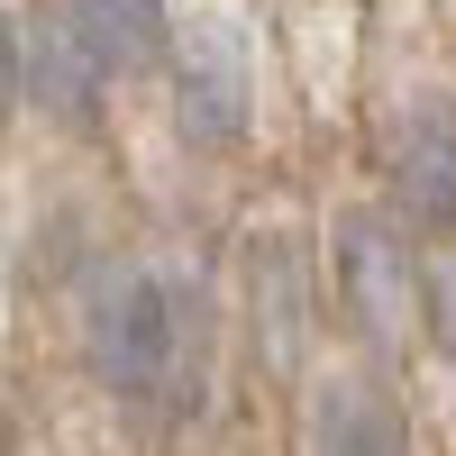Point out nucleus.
<instances>
[{
    "instance_id": "1",
    "label": "nucleus",
    "mask_w": 456,
    "mask_h": 456,
    "mask_svg": "<svg viewBox=\"0 0 456 456\" xmlns=\"http://www.w3.org/2000/svg\"><path fill=\"white\" fill-rule=\"evenodd\" d=\"M73 338L83 365L110 402L128 411H201V374H210V311L201 283H183L156 256H110L92 265L83 301H73Z\"/></svg>"
},
{
    "instance_id": "2",
    "label": "nucleus",
    "mask_w": 456,
    "mask_h": 456,
    "mask_svg": "<svg viewBox=\"0 0 456 456\" xmlns=\"http://www.w3.org/2000/svg\"><path fill=\"white\" fill-rule=\"evenodd\" d=\"M329 292H338V320H347L365 347H402L411 329L429 320V283H420V256H411V219L402 210H338L329 228Z\"/></svg>"
},
{
    "instance_id": "3",
    "label": "nucleus",
    "mask_w": 456,
    "mask_h": 456,
    "mask_svg": "<svg viewBox=\"0 0 456 456\" xmlns=\"http://www.w3.org/2000/svg\"><path fill=\"white\" fill-rule=\"evenodd\" d=\"M119 73L101 64V46L83 37V19H73V0H55V10H10V92L28 110H46L55 128H92L101 101Z\"/></svg>"
},
{
    "instance_id": "4",
    "label": "nucleus",
    "mask_w": 456,
    "mask_h": 456,
    "mask_svg": "<svg viewBox=\"0 0 456 456\" xmlns=\"http://www.w3.org/2000/svg\"><path fill=\"white\" fill-rule=\"evenodd\" d=\"M174 128L201 156H228L256 128V64H247V37L228 19H192L174 37Z\"/></svg>"
},
{
    "instance_id": "5",
    "label": "nucleus",
    "mask_w": 456,
    "mask_h": 456,
    "mask_svg": "<svg viewBox=\"0 0 456 456\" xmlns=\"http://www.w3.org/2000/svg\"><path fill=\"white\" fill-rule=\"evenodd\" d=\"M384 192L420 238H456V101L411 92L384 128Z\"/></svg>"
},
{
    "instance_id": "6",
    "label": "nucleus",
    "mask_w": 456,
    "mask_h": 456,
    "mask_svg": "<svg viewBox=\"0 0 456 456\" xmlns=\"http://www.w3.org/2000/svg\"><path fill=\"white\" fill-rule=\"evenodd\" d=\"M311 456H420V438L374 374H329L311 393Z\"/></svg>"
},
{
    "instance_id": "7",
    "label": "nucleus",
    "mask_w": 456,
    "mask_h": 456,
    "mask_svg": "<svg viewBox=\"0 0 456 456\" xmlns=\"http://www.w3.org/2000/svg\"><path fill=\"white\" fill-rule=\"evenodd\" d=\"M247 311H256V356L274 374H292L301 365V338H311V292H301L292 238H256L247 247Z\"/></svg>"
},
{
    "instance_id": "8",
    "label": "nucleus",
    "mask_w": 456,
    "mask_h": 456,
    "mask_svg": "<svg viewBox=\"0 0 456 456\" xmlns=\"http://www.w3.org/2000/svg\"><path fill=\"white\" fill-rule=\"evenodd\" d=\"M73 19H83V37L101 46V64L119 73H156L174 64V19H165V0H73Z\"/></svg>"
},
{
    "instance_id": "9",
    "label": "nucleus",
    "mask_w": 456,
    "mask_h": 456,
    "mask_svg": "<svg viewBox=\"0 0 456 456\" xmlns=\"http://www.w3.org/2000/svg\"><path fill=\"white\" fill-rule=\"evenodd\" d=\"M429 338H438V356L456 365V265H447V274L429 283Z\"/></svg>"
}]
</instances>
